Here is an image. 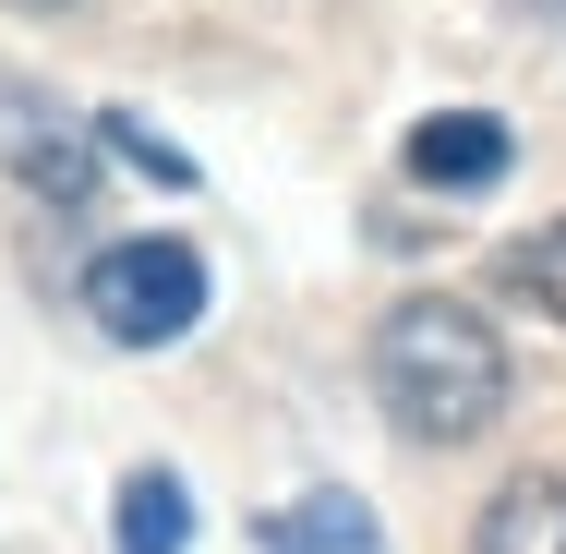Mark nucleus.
<instances>
[{"instance_id":"obj_8","label":"nucleus","mask_w":566,"mask_h":554,"mask_svg":"<svg viewBox=\"0 0 566 554\" xmlns=\"http://www.w3.org/2000/svg\"><path fill=\"white\" fill-rule=\"evenodd\" d=\"M494 278H506V302H531V314H555V326H566V218H555V229H531V241H518Z\"/></svg>"},{"instance_id":"obj_10","label":"nucleus","mask_w":566,"mask_h":554,"mask_svg":"<svg viewBox=\"0 0 566 554\" xmlns=\"http://www.w3.org/2000/svg\"><path fill=\"white\" fill-rule=\"evenodd\" d=\"M506 12H518V24H566V0H506Z\"/></svg>"},{"instance_id":"obj_4","label":"nucleus","mask_w":566,"mask_h":554,"mask_svg":"<svg viewBox=\"0 0 566 554\" xmlns=\"http://www.w3.org/2000/svg\"><path fill=\"white\" fill-rule=\"evenodd\" d=\"M410 181H434V194L506 181V121H494V109H434L422 133H410Z\"/></svg>"},{"instance_id":"obj_2","label":"nucleus","mask_w":566,"mask_h":554,"mask_svg":"<svg viewBox=\"0 0 566 554\" xmlns=\"http://www.w3.org/2000/svg\"><path fill=\"white\" fill-rule=\"evenodd\" d=\"M85 314H97V337H120V349L193 337L206 326V265H193V241H109V253L85 265Z\"/></svg>"},{"instance_id":"obj_11","label":"nucleus","mask_w":566,"mask_h":554,"mask_svg":"<svg viewBox=\"0 0 566 554\" xmlns=\"http://www.w3.org/2000/svg\"><path fill=\"white\" fill-rule=\"evenodd\" d=\"M12 12H85V0H12Z\"/></svg>"},{"instance_id":"obj_7","label":"nucleus","mask_w":566,"mask_h":554,"mask_svg":"<svg viewBox=\"0 0 566 554\" xmlns=\"http://www.w3.org/2000/svg\"><path fill=\"white\" fill-rule=\"evenodd\" d=\"M193 543V494L169 470H133L120 482V554H181Z\"/></svg>"},{"instance_id":"obj_3","label":"nucleus","mask_w":566,"mask_h":554,"mask_svg":"<svg viewBox=\"0 0 566 554\" xmlns=\"http://www.w3.org/2000/svg\"><path fill=\"white\" fill-rule=\"evenodd\" d=\"M0 169H12L36 206L97 218V121H61L49 97H24V85H0Z\"/></svg>"},{"instance_id":"obj_1","label":"nucleus","mask_w":566,"mask_h":554,"mask_svg":"<svg viewBox=\"0 0 566 554\" xmlns=\"http://www.w3.org/2000/svg\"><path fill=\"white\" fill-rule=\"evenodd\" d=\"M374 398H386V422L410 446L494 435V410H506V337H494V314H470L447 290H410L374 326Z\"/></svg>"},{"instance_id":"obj_6","label":"nucleus","mask_w":566,"mask_h":554,"mask_svg":"<svg viewBox=\"0 0 566 554\" xmlns=\"http://www.w3.org/2000/svg\"><path fill=\"white\" fill-rule=\"evenodd\" d=\"M265 554H386V531H374V506L361 494H302V506H277L265 519Z\"/></svg>"},{"instance_id":"obj_5","label":"nucleus","mask_w":566,"mask_h":554,"mask_svg":"<svg viewBox=\"0 0 566 554\" xmlns=\"http://www.w3.org/2000/svg\"><path fill=\"white\" fill-rule=\"evenodd\" d=\"M482 554H566V470H518L482 506Z\"/></svg>"},{"instance_id":"obj_9","label":"nucleus","mask_w":566,"mask_h":554,"mask_svg":"<svg viewBox=\"0 0 566 554\" xmlns=\"http://www.w3.org/2000/svg\"><path fill=\"white\" fill-rule=\"evenodd\" d=\"M97 145H109V157H133L157 194H193V157H181V145H157V133H145L133 109H97Z\"/></svg>"}]
</instances>
